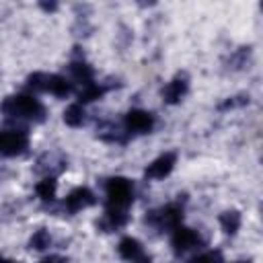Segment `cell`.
I'll list each match as a JSON object with an SVG mask.
<instances>
[{"instance_id":"obj_8","label":"cell","mask_w":263,"mask_h":263,"mask_svg":"<svg viewBox=\"0 0 263 263\" xmlns=\"http://www.w3.org/2000/svg\"><path fill=\"white\" fill-rule=\"evenodd\" d=\"M43 90H49L55 97H66L70 92V82L64 76H45V86Z\"/></svg>"},{"instance_id":"obj_17","label":"cell","mask_w":263,"mask_h":263,"mask_svg":"<svg viewBox=\"0 0 263 263\" xmlns=\"http://www.w3.org/2000/svg\"><path fill=\"white\" fill-rule=\"evenodd\" d=\"M105 218H107V222H109L111 228H117V226H123L125 224V214L121 210H115V208H111L105 214Z\"/></svg>"},{"instance_id":"obj_1","label":"cell","mask_w":263,"mask_h":263,"mask_svg":"<svg viewBox=\"0 0 263 263\" xmlns=\"http://www.w3.org/2000/svg\"><path fill=\"white\" fill-rule=\"evenodd\" d=\"M2 111L6 115H12V117H31L33 119V117H39L43 113V107L35 97L16 95V97H10L2 103Z\"/></svg>"},{"instance_id":"obj_22","label":"cell","mask_w":263,"mask_h":263,"mask_svg":"<svg viewBox=\"0 0 263 263\" xmlns=\"http://www.w3.org/2000/svg\"><path fill=\"white\" fill-rule=\"evenodd\" d=\"M0 263H12V261H6V259H2V257H0Z\"/></svg>"},{"instance_id":"obj_6","label":"cell","mask_w":263,"mask_h":263,"mask_svg":"<svg viewBox=\"0 0 263 263\" xmlns=\"http://www.w3.org/2000/svg\"><path fill=\"white\" fill-rule=\"evenodd\" d=\"M173 166H175V154L166 152V154L158 156L152 164H148L146 177H150V179H164V177L173 171Z\"/></svg>"},{"instance_id":"obj_12","label":"cell","mask_w":263,"mask_h":263,"mask_svg":"<svg viewBox=\"0 0 263 263\" xmlns=\"http://www.w3.org/2000/svg\"><path fill=\"white\" fill-rule=\"evenodd\" d=\"M64 121L68 123V125H72V127H76V125H80L82 121H84V109L76 103V105H70L66 111H64Z\"/></svg>"},{"instance_id":"obj_7","label":"cell","mask_w":263,"mask_h":263,"mask_svg":"<svg viewBox=\"0 0 263 263\" xmlns=\"http://www.w3.org/2000/svg\"><path fill=\"white\" fill-rule=\"evenodd\" d=\"M95 199H92V193L86 189V187H78V189H74L68 197H66V205L70 208V210H82V208H86V205H90Z\"/></svg>"},{"instance_id":"obj_21","label":"cell","mask_w":263,"mask_h":263,"mask_svg":"<svg viewBox=\"0 0 263 263\" xmlns=\"http://www.w3.org/2000/svg\"><path fill=\"white\" fill-rule=\"evenodd\" d=\"M41 263H58V259H55V257H51V259H43Z\"/></svg>"},{"instance_id":"obj_15","label":"cell","mask_w":263,"mask_h":263,"mask_svg":"<svg viewBox=\"0 0 263 263\" xmlns=\"http://www.w3.org/2000/svg\"><path fill=\"white\" fill-rule=\"evenodd\" d=\"M222 226H224L226 232H236L238 226H240V216L236 212H226L222 216Z\"/></svg>"},{"instance_id":"obj_2","label":"cell","mask_w":263,"mask_h":263,"mask_svg":"<svg viewBox=\"0 0 263 263\" xmlns=\"http://www.w3.org/2000/svg\"><path fill=\"white\" fill-rule=\"evenodd\" d=\"M132 197H134V189H132V183L127 179L115 177L107 183V203H109V208L121 210V208L132 203Z\"/></svg>"},{"instance_id":"obj_14","label":"cell","mask_w":263,"mask_h":263,"mask_svg":"<svg viewBox=\"0 0 263 263\" xmlns=\"http://www.w3.org/2000/svg\"><path fill=\"white\" fill-rule=\"evenodd\" d=\"M37 195L41 199H51L55 195V181L53 179H43L39 185H37Z\"/></svg>"},{"instance_id":"obj_16","label":"cell","mask_w":263,"mask_h":263,"mask_svg":"<svg viewBox=\"0 0 263 263\" xmlns=\"http://www.w3.org/2000/svg\"><path fill=\"white\" fill-rule=\"evenodd\" d=\"M101 92H103V88H101L99 84L90 82V84H86V86L82 88V92H80V101H95V99L101 97Z\"/></svg>"},{"instance_id":"obj_20","label":"cell","mask_w":263,"mask_h":263,"mask_svg":"<svg viewBox=\"0 0 263 263\" xmlns=\"http://www.w3.org/2000/svg\"><path fill=\"white\" fill-rule=\"evenodd\" d=\"M134 263H150V259H148V257H138Z\"/></svg>"},{"instance_id":"obj_13","label":"cell","mask_w":263,"mask_h":263,"mask_svg":"<svg viewBox=\"0 0 263 263\" xmlns=\"http://www.w3.org/2000/svg\"><path fill=\"white\" fill-rule=\"evenodd\" d=\"M72 74H74V78H76L78 82H82L84 86L92 82V72H90V68H88L86 64H74V66H72Z\"/></svg>"},{"instance_id":"obj_5","label":"cell","mask_w":263,"mask_h":263,"mask_svg":"<svg viewBox=\"0 0 263 263\" xmlns=\"http://www.w3.org/2000/svg\"><path fill=\"white\" fill-rule=\"evenodd\" d=\"M197 245H199V236H197L195 230L183 228V226H177L175 228V234H173V247H175V251L185 253V251H189V249H193Z\"/></svg>"},{"instance_id":"obj_11","label":"cell","mask_w":263,"mask_h":263,"mask_svg":"<svg viewBox=\"0 0 263 263\" xmlns=\"http://www.w3.org/2000/svg\"><path fill=\"white\" fill-rule=\"evenodd\" d=\"M185 90H187V84H185L183 80H173V82H168L166 88H164V99H166L168 103H177V101L185 95Z\"/></svg>"},{"instance_id":"obj_9","label":"cell","mask_w":263,"mask_h":263,"mask_svg":"<svg viewBox=\"0 0 263 263\" xmlns=\"http://www.w3.org/2000/svg\"><path fill=\"white\" fill-rule=\"evenodd\" d=\"M119 255L123 259H127V261H136L138 257H142V247H140V242L136 238L127 236V238H123L119 242Z\"/></svg>"},{"instance_id":"obj_3","label":"cell","mask_w":263,"mask_h":263,"mask_svg":"<svg viewBox=\"0 0 263 263\" xmlns=\"http://www.w3.org/2000/svg\"><path fill=\"white\" fill-rule=\"evenodd\" d=\"M27 148V136L23 132H0V156H14Z\"/></svg>"},{"instance_id":"obj_10","label":"cell","mask_w":263,"mask_h":263,"mask_svg":"<svg viewBox=\"0 0 263 263\" xmlns=\"http://www.w3.org/2000/svg\"><path fill=\"white\" fill-rule=\"evenodd\" d=\"M158 218H160V224H162V226L177 228L179 222H181V218H183V214H181V208H179V205H166V208L158 214Z\"/></svg>"},{"instance_id":"obj_4","label":"cell","mask_w":263,"mask_h":263,"mask_svg":"<svg viewBox=\"0 0 263 263\" xmlns=\"http://www.w3.org/2000/svg\"><path fill=\"white\" fill-rule=\"evenodd\" d=\"M154 125V117L148 113V111H140V109H134L125 115V127L129 132H136V134H144V132H150Z\"/></svg>"},{"instance_id":"obj_19","label":"cell","mask_w":263,"mask_h":263,"mask_svg":"<svg viewBox=\"0 0 263 263\" xmlns=\"http://www.w3.org/2000/svg\"><path fill=\"white\" fill-rule=\"evenodd\" d=\"M31 245H33L35 249H45V247L49 245V236H47V232H45V230H41V232H37V234L33 236V240H31Z\"/></svg>"},{"instance_id":"obj_23","label":"cell","mask_w":263,"mask_h":263,"mask_svg":"<svg viewBox=\"0 0 263 263\" xmlns=\"http://www.w3.org/2000/svg\"><path fill=\"white\" fill-rule=\"evenodd\" d=\"M240 263H242V261H240Z\"/></svg>"},{"instance_id":"obj_18","label":"cell","mask_w":263,"mask_h":263,"mask_svg":"<svg viewBox=\"0 0 263 263\" xmlns=\"http://www.w3.org/2000/svg\"><path fill=\"white\" fill-rule=\"evenodd\" d=\"M193 263H222V257H220V253H216V251H208V253L199 255Z\"/></svg>"}]
</instances>
